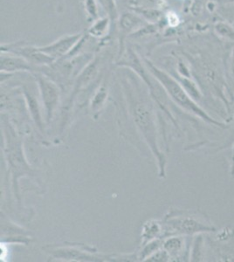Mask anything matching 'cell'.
Returning a JSON list of instances; mask_svg holds the SVG:
<instances>
[{
  "label": "cell",
  "mask_w": 234,
  "mask_h": 262,
  "mask_svg": "<svg viewBox=\"0 0 234 262\" xmlns=\"http://www.w3.org/2000/svg\"><path fill=\"white\" fill-rule=\"evenodd\" d=\"M108 97V89L105 85H101L93 96L91 108L94 113H97L103 107Z\"/></svg>",
  "instance_id": "obj_16"
},
{
  "label": "cell",
  "mask_w": 234,
  "mask_h": 262,
  "mask_svg": "<svg viewBox=\"0 0 234 262\" xmlns=\"http://www.w3.org/2000/svg\"><path fill=\"white\" fill-rule=\"evenodd\" d=\"M1 72L6 74H12L15 72L32 71L33 65L23 57L7 53L1 54Z\"/></svg>",
  "instance_id": "obj_8"
},
{
  "label": "cell",
  "mask_w": 234,
  "mask_h": 262,
  "mask_svg": "<svg viewBox=\"0 0 234 262\" xmlns=\"http://www.w3.org/2000/svg\"><path fill=\"white\" fill-rule=\"evenodd\" d=\"M1 52L23 57L32 65L49 66L55 60L39 50V47L28 45L26 42H12L1 46Z\"/></svg>",
  "instance_id": "obj_5"
},
{
  "label": "cell",
  "mask_w": 234,
  "mask_h": 262,
  "mask_svg": "<svg viewBox=\"0 0 234 262\" xmlns=\"http://www.w3.org/2000/svg\"><path fill=\"white\" fill-rule=\"evenodd\" d=\"M144 65L148 69V72L162 85L163 90H165V92L172 97V100L175 101L178 106L183 107L188 112H192L196 116H199L202 120H204L210 124L224 126V124L217 122L208 114L205 113V111L202 110L201 107L196 103L194 100L190 97V95L187 93L186 90H184V86H182L175 78L172 77L162 69H158L157 66H155L151 60L147 59L144 60Z\"/></svg>",
  "instance_id": "obj_2"
},
{
  "label": "cell",
  "mask_w": 234,
  "mask_h": 262,
  "mask_svg": "<svg viewBox=\"0 0 234 262\" xmlns=\"http://www.w3.org/2000/svg\"><path fill=\"white\" fill-rule=\"evenodd\" d=\"M165 236L172 235H193L203 232H211L214 227L210 224L199 221L195 216L178 214L171 215L165 219Z\"/></svg>",
  "instance_id": "obj_4"
},
{
  "label": "cell",
  "mask_w": 234,
  "mask_h": 262,
  "mask_svg": "<svg viewBox=\"0 0 234 262\" xmlns=\"http://www.w3.org/2000/svg\"><path fill=\"white\" fill-rule=\"evenodd\" d=\"M231 73L234 76V49L232 51V54H231Z\"/></svg>",
  "instance_id": "obj_19"
},
{
  "label": "cell",
  "mask_w": 234,
  "mask_h": 262,
  "mask_svg": "<svg viewBox=\"0 0 234 262\" xmlns=\"http://www.w3.org/2000/svg\"><path fill=\"white\" fill-rule=\"evenodd\" d=\"M169 259H171V257H169V253H167L164 249H162V250L159 249L157 252H155L151 256L148 257L146 260H148V261H167V260H169Z\"/></svg>",
  "instance_id": "obj_18"
},
{
  "label": "cell",
  "mask_w": 234,
  "mask_h": 262,
  "mask_svg": "<svg viewBox=\"0 0 234 262\" xmlns=\"http://www.w3.org/2000/svg\"><path fill=\"white\" fill-rule=\"evenodd\" d=\"M83 34V33L67 34L48 45L39 47V49L56 61L65 58L74 49Z\"/></svg>",
  "instance_id": "obj_7"
},
{
  "label": "cell",
  "mask_w": 234,
  "mask_h": 262,
  "mask_svg": "<svg viewBox=\"0 0 234 262\" xmlns=\"http://www.w3.org/2000/svg\"><path fill=\"white\" fill-rule=\"evenodd\" d=\"M99 60L97 58H95V60L90 61L88 65L85 67V69H83L82 72L80 73V75L78 77L77 81L75 83L74 86V92L71 96L70 101H73L74 97L78 94V91L84 89L87 85L90 83V81L94 80V78L97 75L98 69H99Z\"/></svg>",
  "instance_id": "obj_9"
},
{
  "label": "cell",
  "mask_w": 234,
  "mask_h": 262,
  "mask_svg": "<svg viewBox=\"0 0 234 262\" xmlns=\"http://www.w3.org/2000/svg\"><path fill=\"white\" fill-rule=\"evenodd\" d=\"M111 23L112 22L109 17L98 18L97 20L93 22L87 33H89V35L93 36L95 38H102L107 35L110 32Z\"/></svg>",
  "instance_id": "obj_13"
},
{
  "label": "cell",
  "mask_w": 234,
  "mask_h": 262,
  "mask_svg": "<svg viewBox=\"0 0 234 262\" xmlns=\"http://www.w3.org/2000/svg\"><path fill=\"white\" fill-rule=\"evenodd\" d=\"M184 239L180 236L167 238L163 243V249L169 253L171 259L178 258L183 253L184 250Z\"/></svg>",
  "instance_id": "obj_12"
},
{
  "label": "cell",
  "mask_w": 234,
  "mask_h": 262,
  "mask_svg": "<svg viewBox=\"0 0 234 262\" xmlns=\"http://www.w3.org/2000/svg\"><path fill=\"white\" fill-rule=\"evenodd\" d=\"M36 82L39 86V95L47 113V120L49 122L56 111L60 98L59 86L54 81L42 74H36Z\"/></svg>",
  "instance_id": "obj_6"
},
{
  "label": "cell",
  "mask_w": 234,
  "mask_h": 262,
  "mask_svg": "<svg viewBox=\"0 0 234 262\" xmlns=\"http://www.w3.org/2000/svg\"><path fill=\"white\" fill-rule=\"evenodd\" d=\"M163 226L156 221H150L144 224L142 228V238L143 246L148 242L159 238L163 235Z\"/></svg>",
  "instance_id": "obj_11"
},
{
  "label": "cell",
  "mask_w": 234,
  "mask_h": 262,
  "mask_svg": "<svg viewBox=\"0 0 234 262\" xmlns=\"http://www.w3.org/2000/svg\"><path fill=\"white\" fill-rule=\"evenodd\" d=\"M217 33L220 34V36L227 38V39H234V29L230 27L228 24L224 22H219L215 26Z\"/></svg>",
  "instance_id": "obj_17"
},
{
  "label": "cell",
  "mask_w": 234,
  "mask_h": 262,
  "mask_svg": "<svg viewBox=\"0 0 234 262\" xmlns=\"http://www.w3.org/2000/svg\"><path fill=\"white\" fill-rule=\"evenodd\" d=\"M22 93L24 95L27 106L29 107L30 112L33 116L36 125L38 126L39 128H41L43 122H42L41 115H40V110H39V101L33 93L31 92L26 86L22 89Z\"/></svg>",
  "instance_id": "obj_10"
},
{
  "label": "cell",
  "mask_w": 234,
  "mask_h": 262,
  "mask_svg": "<svg viewBox=\"0 0 234 262\" xmlns=\"http://www.w3.org/2000/svg\"><path fill=\"white\" fill-rule=\"evenodd\" d=\"M2 125H3L4 139L5 147L4 152L6 156V162L8 164V170L11 173L12 180V187L14 190V194L18 198V204H20L19 194H18V180L22 177L34 176L35 170L30 166L25 158L23 151V143L16 131L10 122L2 117Z\"/></svg>",
  "instance_id": "obj_1"
},
{
  "label": "cell",
  "mask_w": 234,
  "mask_h": 262,
  "mask_svg": "<svg viewBox=\"0 0 234 262\" xmlns=\"http://www.w3.org/2000/svg\"><path fill=\"white\" fill-rule=\"evenodd\" d=\"M129 97H130L129 103L131 107V113L133 117L134 122L141 131L148 146L152 149V153L157 157L159 167H160L159 168L160 175L163 176L164 175L165 159L157 145V128H156L154 115L152 108L143 101H140L137 99H135L132 91H130Z\"/></svg>",
  "instance_id": "obj_3"
},
{
  "label": "cell",
  "mask_w": 234,
  "mask_h": 262,
  "mask_svg": "<svg viewBox=\"0 0 234 262\" xmlns=\"http://www.w3.org/2000/svg\"><path fill=\"white\" fill-rule=\"evenodd\" d=\"M140 24H142V20L131 13H126L120 18V29L124 34L133 31L134 28L138 27Z\"/></svg>",
  "instance_id": "obj_14"
},
{
  "label": "cell",
  "mask_w": 234,
  "mask_h": 262,
  "mask_svg": "<svg viewBox=\"0 0 234 262\" xmlns=\"http://www.w3.org/2000/svg\"><path fill=\"white\" fill-rule=\"evenodd\" d=\"M83 9L89 22H95L100 18L97 0H81Z\"/></svg>",
  "instance_id": "obj_15"
},
{
  "label": "cell",
  "mask_w": 234,
  "mask_h": 262,
  "mask_svg": "<svg viewBox=\"0 0 234 262\" xmlns=\"http://www.w3.org/2000/svg\"><path fill=\"white\" fill-rule=\"evenodd\" d=\"M223 3H231V2H234V0H220Z\"/></svg>",
  "instance_id": "obj_20"
}]
</instances>
